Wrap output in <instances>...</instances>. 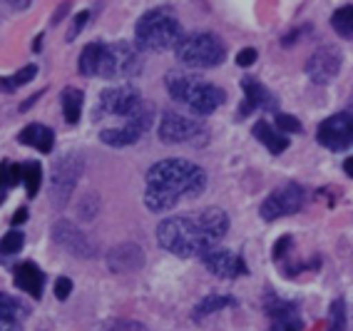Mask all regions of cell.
<instances>
[{"label":"cell","instance_id":"obj_1","mask_svg":"<svg viewBox=\"0 0 353 331\" xmlns=\"http://www.w3.org/2000/svg\"><path fill=\"white\" fill-rule=\"evenodd\" d=\"M227 230V212L209 207L194 217H167L157 227V242L176 257H202L224 239Z\"/></svg>","mask_w":353,"mask_h":331},{"label":"cell","instance_id":"obj_2","mask_svg":"<svg viewBox=\"0 0 353 331\" xmlns=\"http://www.w3.org/2000/svg\"><path fill=\"white\" fill-rule=\"evenodd\" d=\"M207 187V172L182 157L162 159L147 172L145 204L150 212H170L182 199L199 197Z\"/></svg>","mask_w":353,"mask_h":331},{"label":"cell","instance_id":"obj_3","mask_svg":"<svg viewBox=\"0 0 353 331\" xmlns=\"http://www.w3.org/2000/svg\"><path fill=\"white\" fill-rule=\"evenodd\" d=\"M80 72L85 77H108V80H120V77H134L142 70V55L139 48L130 43H90L80 55Z\"/></svg>","mask_w":353,"mask_h":331},{"label":"cell","instance_id":"obj_4","mask_svg":"<svg viewBox=\"0 0 353 331\" xmlns=\"http://www.w3.org/2000/svg\"><path fill=\"white\" fill-rule=\"evenodd\" d=\"M164 85H167L170 95L176 102H182L184 108H190L196 115H212L227 100L224 90L207 83L204 77L192 75V72H179V70L167 72Z\"/></svg>","mask_w":353,"mask_h":331},{"label":"cell","instance_id":"obj_5","mask_svg":"<svg viewBox=\"0 0 353 331\" xmlns=\"http://www.w3.org/2000/svg\"><path fill=\"white\" fill-rule=\"evenodd\" d=\"M182 26L170 8H152L134 26V43L139 50H170L182 43Z\"/></svg>","mask_w":353,"mask_h":331},{"label":"cell","instance_id":"obj_6","mask_svg":"<svg viewBox=\"0 0 353 331\" xmlns=\"http://www.w3.org/2000/svg\"><path fill=\"white\" fill-rule=\"evenodd\" d=\"M176 60L192 70H207V68H216L227 58V45L221 43L219 35L214 32H192L184 35L182 43L174 48Z\"/></svg>","mask_w":353,"mask_h":331},{"label":"cell","instance_id":"obj_7","mask_svg":"<svg viewBox=\"0 0 353 331\" xmlns=\"http://www.w3.org/2000/svg\"><path fill=\"white\" fill-rule=\"evenodd\" d=\"M82 172H85V154L70 150V152L60 154L55 159L50 174V202L55 210H63L65 204L70 202Z\"/></svg>","mask_w":353,"mask_h":331},{"label":"cell","instance_id":"obj_8","mask_svg":"<svg viewBox=\"0 0 353 331\" xmlns=\"http://www.w3.org/2000/svg\"><path fill=\"white\" fill-rule=\"evenodd\" d=\"M152 122H154V105H147V102H142V108H139L132 117H127L125 125H120V128L102 130L100 140L105 142V145H110V147H130L152 128Z\"/></svg>","mask_w":353,"mask_h":331},{"label":"cell","instance_id":"obj_9","mask_svg":"<svg viewBox=\"0 0 353 331\" xmlns=\"http://www.w3.org/2000/svg\"><path fill=\"white\" fill-rule=\"evenodd\" d=\"M142 108V97L134 88L130 85H120V88L102 90L100 100L95 108V120L102 117H132L137 110Z\"/></svg>","mask_w":353,"mask_h":331},{"label":"cell","instance_id":"obj_10","mask_svg":"<svg viewBox=\"0 0 353 331\" xmlns=\"http://www.w3.org/2000/svg\"><path fill=\"white\" fill-rule=\"evenodd\" d=\"M303 199H306V192L296 182H286V185L276 187V190L264 199L261 204V219L264 222H274V219H281V217L296 214L303 207Z\"/></svg>","mask_w":353,"mask_h":331},{"label":"cell","instance_id":"obj_11","mask_svg":"<svg viewBox=\"0 0 353 331\" xmlns=\"http://www.w3.org/2000/svg\"><path fill=\"white\" fill-rule=\"evenodd\" d=\"M207 128L194 117H184L179 112H164L159 122V140L164 145H184L196 142V137H204Z\"/></svg>","mask_w":353,"mask_h":331},{"label":"cell","instance_id":"obj_12","mask_svg":"<svg viewBox=\"0 0 353 331\" xmlns=\"http://www.w3.org/2000/svg\"><path fill=\"white\" fill-rule=\"evenodd\" d=\"M319 142L331 152H343L353 147V115L351 112H336L319 125L316 132Z\"/></svg>","mask_w":353,"mask_h":331},{"label":"cell","instance_id":"obj_13","mask_svg":"<svg viewBox=\"0 0 353 331\" xmlns=\"http://www.w3.org/2000/svg\"><path fill=\"white\" fill-rule=\"evenodd\" d=\"M52 239H55L57 247H63L70 254L82 257V259L95 257V244L90 242L85 232H80L75 224L68 222V219H60V222L52 224Z\"/></svg>","mask_w":353,"mask_h":331},{"label":"cell","instance_id":"obj_14","mask_svg":"<svg viewBox=\"0 0 353 331\" xmlns=\"http://www.w3.org/2000/svg\"><path fill=\"white\" fill-rule=\"evenodd\" d=\"M264 309H266V317L272 319L269 331H301L303 329V321L296 312V304L279 299L274 292L266 294Z\"/></svg>","mask_w":353,"mask_h":331},{"label":"cell","instance_id":"obj_15","mask_svg":"<svg viewBox=\"0 0 353 331\" xmlns=\"http://www.w3.org/2000/svg\"><path fill=\"white\" fill-rule=\"evenodd\" d=\"M341 63H343V58H341L339 48H321V50H316L309 58V63H306V75H309L316 85H326L341 72Z\"/></svg>","mask_w":353,"mask_h":331},{"label":"cell","instance_id":"obj_16","mask_svg":"<svg viewBox=\"0 0 353 331\" xmlns=\"http://www.w3.org/2000/svg\"><path fill=\"white\" fill-rule=\"evenodd\" d=\"M202 261L204 267L219 279H236V277L246 274L244 259L239 254L229 252V249H209L207 254H202Z\"/></svg>","mask_w":353,"mask_h":331},{"label":"cell","instance_id":"obj_17","mask_svg":"<svg viewBox=\"0 0 353 331\" xmlns=\"http://www.w3.org/2000/svg\"><path fill=\"white\" fill-rule=\"evenodd\" d=\"M244 88V102L239 105V117H246L254 110H276L279 100L272 95V90H266L264 85L254 80V77H244L241 80Z\"/></svg>","mask_w":353,"mask_h":331},{"label":"cell","instance_id":"obj_18","mask_svg":"<svg viewBox=\"0 0 353 331\" xmlns=\"http://www.w3.org/2000/svg\"><path fill=\"white\" fill-rule=\"evenodd\" d=\"M13 277H15V284H18L20 292L30 294L32 299H40V297H43L45 274L40 272L38 264H32V261H23V264L15 267Z\"/></svg>","mask_w":353,"mask_h":331},{"label":"cell","instance_id":"obj_19","mask_svg":"<svg viewBox=\"0 0 353 331\" xmlns=\"http://www.w3.org/2000/svg\"><path fill=\"white\" fill-rule=\"evenodd\" d=\"M108 264L112 272H134V269H139L145 264V254H142V249H139L137 244L127 242L110 252Z\"/></svg>","mask_w":353,"mask_h":331},{"label":"cell","instance_id":"obj_20","mask_svg":"<svg viewBox=\"0 0 353 331\" xmlns=\"http://www.w3.org/2000/svg\"><path fill=\"white\" fill-rule=\"evenodd\" d=\"M18 140L28 147H35L38 152H52V145H55V132H52L48 125H40V122H32L26 125L23 132L18 134Z\"/></svg>","mask_w":353,"mask_h":331},{"label":"cell","instance_id":"obj_21","mask_svg":"<svg viewBox=\"0 0 353 331\" xmlns=\"http://www.w3.org/2000/svg\"><path fill=\"white\" fill-rule=\"evenodd\" d=\"M252 132H254V137H256L261 145L269 150L272 154H281L289 147V137H286L284 132H279L276 128H272L266 120H259L256 125L252 128Z\"/></svg>","mask_w":353,"mask_h":331},{"label":"cell","instance_id":"obj_22","mask_svg":"<svg viewBox=\"0 0 353 331\" xmlns=\"http://www.w3.org/2000/svg\"><path fill=\"white\" fill-rule=\"evenodd\" d=\"M234 304H236V301H234L232 297H224V294H209V297H204V299L194 306L192 317H194V321H202V319L209 317V314H216V312H221L224 306H234Z\"/></svg>","mask_w":353,"mask_h":331},{"label":"cell","instance_id":"obj_23","mask_svg":"<svg viewBox=\"0 0 353 331\" xmlns=\"http://www.w3.org/2000/svg\"><path fill=\"white\" fill-rule=\"evenodd\" d=\"M82 102H85V95H82L77 88L63 90V112H65V122H68V125H77V122H80Z\"/></svg>","mask_w":353,"mask_h":331},{"label":"cell","instance_id":"obj_24","mask_svg":"<svg viewBox=\"0 0 353 331\" xmlns=\"http://www.w3.org/2000/svg\"><path fill=\"white\" fill-rule=\"evenodd\" d=\"M35 75H38V68H35V65H26L23 70L13 72L10 77H0V92H13V90H18L26 83H30Z\"/></svg>","mask_w":353,"mask_h":331},{"label":"cell","instance_id":"obj_25","mask_svg":"<svg viewBox=\"0 0 353 331\" xmlns=\"http://www.w3.org/2000/svg\"><path fill=\"white\" fill-rule=\"evenodd\" d=\"M40 182H43V167H40V162L30 159V162L23 165V185H26V190H28V197H35V194H38Z\"/></svg>","mask_w":353,"mask_h":331},{"label":"cell","instance_id":"obj_26","mask_svg":"<svg viewBox=\"0 0 353 331\" xmlns=\"http://www.w3.org/2000/svg\"><path fill=\"white\" fill-rule=\"evenodd\" d=\"M331 26L339 32L341 38H353V3L351 6L339 8L334 15H331Z\"/></svg>","mask_w":353,"mask_h":331},{"label":"cell","instance_id":"obj_27","mask_svg":"<svg viewBox=\"0 0 353 331\" xmlns=\"http://www.w3.org/2000/svg\"><path fill=\"white\" fill-rule=\"evenodd\" d=\"M26 317H28V309L23 301H18L15 297H8V294H0V319L23 321Z\"/></svg>","mask_w":353,"mask_h":331},{"label":"cell","instance_id":"obj_28","mask_svg":"<svg viewBox=\"0 0 353 331\" xmlns=\"http://www.w3.org/2000/svg\"><path fill=\"white\" fill-rule=\"evenodd\" d=\"M18 182H23V165H15L10 159H3V165H0V190H10Z\"/></svg>","mask_w":353,"mask_h":331},{"label":"cell","instance_id":"obj_29","mask_svg":"<svg viewBox=\"0 0 353 331\" xmlns=\"http://www.w3.org/2000/svg\"><path fill=\"white\" fill-rule=\"evenodd\" d=\"M348 317H346V301L336 299L328 306V331H346Z\"/></svg>","mask_w":353,"mask_h":331},{"label":"cell","instance_id":"obj_30","mask_svg":"<svg viewBox=\"0 0 353 331\" xmlns=\"http://www.w3.org/2000/svg\"><path fill=\"white\" fill-rule=\"evenodd\" d=\"M23 242H26L23 232L10 230L3 239H0V257H15L20 249H23Z\"/></svg>","mask_w":353,"mask_h":331},{"label":"cell","instance_id":"obj_31","mask_svg":"<svg viewBox=\"0 0 353 331\" xmlns=\"http://www.w3.org/2000/svg\"><path fill=\"white\" fill-rule=\"evenodd\" d=\"M274 128L279 130V132H301V122L296 120V117L291 115H284V112H276V120H274Z\"/></svg>","mask_w":353,"mask_h":331},{"label":"cell","instance_id":"obj_32","mask_svg":"<svg viewBox=\"0 0 353 331\" xmlns=\"http://www.w3.org/2000/svg\"><path fill=\"white\" fill-rule=\"evenodd\" d=\"M100 331H147L142 324L137 321H127V319H114V321H108Z\"/></svg>","mask_w":353,"mask_h":331},{"label":"cell","instance_id":"obj_33","mask_svg":"<svg viewBox=\"0 0 353 331\" xmlns=\"http://www.w3.org/2000/svg\"><path fill=\"white\" fill-rule=\"evenodd\" d=\"M90 20V10H82V13L75 15V20H72V26H70V32H68V43H72V40L77 38L82 32V28H85V23Z\"/></svg>","mask_w":353,"mask_h":331},{"label":"cell","instance_id":"obj_34","mask_svg":"<svg viewBox=\"0 0 353 331\" xmlns=\"http://www.w3.org/2000/svg\"><path fill=\"white\" fill-rule=\"evenodd\" d=\"M256 58H259V52L254 50V48H244V50L236 55V65H239V68H252V65L256 63Z\"/></svg>","mask_w":353,"mask_h":331},{"label":"cell","instance_id":"obj_35","mask_svg":"<svg viewBox=\"0 0 353 331\" xmlns=\"http://www.w3.org/2000/svg\"><path fill=\"white\" fill-rule=\"evenodd\" d=\"M70 292H72V281H70L68 277H60V279L55 281V297L57 299H68Z\"/></svg>","mask_w":353,"mask_h":331},{"label":"cell","instance_id":"obj_36","mask_svg":"<svg viewBox=\"0 0 353 331\" xmlns=\"http://www.w3.org/2000/svg\"><path fill=\"white\" fill-rule=\"evenodd\" d=\"M286 247H291V237H281L276 242V247H274V259L276 261H281L284 259V254H286Z\"/></svg>","mask_w":353,"mask_h":331},{"label":"cell","instance_id":"obj_37","mask_svg":"<svg viewBox=\"0 0 353 331\" xmlns=\"http://www.w3.org/2000/svg\"><path fill=\"white\" fill-rule=\"evenodd\" d=\"M0 331H23V321H15V319H0Z\"/></svg>","mask_w":353,"mask_h":331},{"label":"cell","instance_id":"obj_38","mask_svg":"<svg viewBox=\"0 0 353 331\" xmlns=\"http://www.w3.org/2000/svg\"><path fill=\"white\" fill-rule=\"evenodd\" d=\"M70 8H72V0H65L63 6H60V8H57V10H55V18H52V26H57V23H60V20H63L65 15H68Z\"/></svg>","mask_w":353,"mask_h":331},{"label":"cell","instance_id":"obj_39","mask_svg":"<svg viewBox=\"0 0 353 331\" xmlns=\"http://www.w3.org/2000/svg\"><path fill=\"white\" fill-rule=\"evenodd\" d=\"M30 3L32 0H6V6L10 8V10H28V8H30Z\"/></svg>","mask_w":353,"mask_h":331},{"label":"cell","instance_id":"obj_40","mask_svg":"<svg viewBox=\"0 0 353 331\" xmlns=\"http://www.w3.org/2000/svg\"><path fill=\"white\" fill-rule=\"evenodd\" d=\"M28 219V212L26 210H18V214L13 217V224H23Z\"/></svg>","mask_w":353,"mask_h":331},{"label":"cell","instance_id":"obj_41","mask_svg":"<svg viewBox=\"0 0 353 331\" xmlns=\"http://www.w3.org/2000/svg\"><path fill=\"white\" fill-rule=\"evenodd\" d=\"M343 170H346V174L353 179V157H348L346 162H343Z\"/></svg>","mask_w":353,"mask_h":331},{"label":"cell","instance_id":"obj_42","mask_svg":"<svg viewBox=\"0 0 353 331\" xmlns=\"http://www.w3.org/2000/svg\"><path fill=\"white\" fill-rule=\"evenodd\" d=\"M351 115H353V112H351Z\"/></svg>","mask_w":353,"mask_h":331},{"label":"cell","instance_id":"obj_43","mask_svg":"<svg viewBox=\"0 0 353 331\" xmlns=\"http://www.w3.org/2000/svg\"><path fill=\"white\" fill-rule=\"evenodd\" d=\"M0 199H3V197H0Z\"/></svg>","mask_w":353,"mask_h":331}]
</instances>
